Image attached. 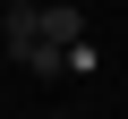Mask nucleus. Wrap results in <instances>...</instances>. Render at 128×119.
I'll return each instance as SVG.
<instances>
[{"label":"nucleus","instance_id":"obj_1","mask_svg":"<svg viewBox=\"0 0 128 119\" xmlns=\"http://www.w3.org/2000/svg\"><path fill=\"white\" fill-rule=\"evenodd\" d=\"M9 60L34 68V77H60V68H68V51L43 43V9H34V0H9Z\"/></svg>","mask_w":128,"mask_h":119},{"label":"nucleus","instance_id":"obj_2","mask_svg":"<svg viewBox=\"0 0 128 119\" xmlns=\"http://www.w3.org/2000/svg\"><path fill=\"white\" fill-rule=\"evenodd\" d=\"M43 43H60V51H68V43H86V17L68 9V0H51V9H43Z\"/></svg>","mask_w":128,"mask_h":119},{"label":"nucleus","instance_id":"obj_3","mask_svg":"<svg viewBox=\"0 0 128 119\" xmlns=\"http://www.w3.org/2000/svg\"><path fill=\"white\" fill-rule=\"evenodd\" d=\"M51 119H68V111H51Z\"/></svg>","mask_w":128,"mask_h":119}]
</instances>
